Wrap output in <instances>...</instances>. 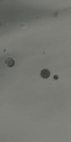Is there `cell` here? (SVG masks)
Wrapping results in <instances>:
<instances>
[{"label": "cell", "instance_id": "6da1fadb", "mask_svg": "<svg viewBox=\"0 0 71 142\" xmlns=\"http://www.w3.org/2000/svg\"><path fill=\"white\" fill-rule=\"evenodd\" d=\"M5 63L7 67L11 68L14 66L15 62L13 58L11 57H8L5 59Z\"/></svg>", "mask_w": 71, "mask_h": 142}, {"label": "cell", "instance_id": "7a4b0ae2", "mask_svg": "<svg viewBox=\"0 0 71 142\" xmlns=\"http://www.w3.org/2000/svg\"><path fill=\"white\" fill-rule=\"evenodd\" d=\"M41 76L44 79H47L50 76V72L47 69H43L40 72Z\"/></svg>", "mask_w": 71, "mask_h": 142}]
</instances>
